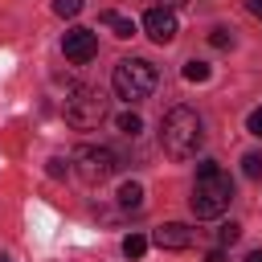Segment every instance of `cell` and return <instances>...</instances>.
Here are the masks:
<instances>
[{
	"mask_svg": "<svg viewBox=\"0 0 262 262\" xmlns=\"http://www.w3.org/2000/svg\"><path fill=\"white\" fill-rule=\"evenodd\" d=\"M205 143V123L192 106H172L160 119V147L172 160H192Z\"/></svg>",
	"mask_w": 262,
	"mask_h": 262,
	"instance_id": "cell-1",
	"label": "cell"
},
{
	"mask_svg": "<svg viewBox=\"0 0 262 262\" xmlns=\"http://www.w3.org/2000/svg\"><path fill=\"white\" fill-rule=\"evenodd\" d=\"M233 201V180L229 172L217 168V160H201L196 164V184H192V196H188V209L209 221V217H221Z\"/></svg>",
	"mask_w": 262,
	"mask_h": 262,
	"instance_id": "cell-2",
	"label": "cell"
},
{
	"mask_svg": "<svg viewBox=\"0 0 262 262\" xmlns=\"http://www.w3.org/2000/svg\"><path fill=\"white\" fill-rule=\"evenodd\" d=\"M111 82H115V94L131 106V102L151 98V90H156L160 74H156V66H151V61H143V57H123V61L115 66Z\"/></svg>",
	"mask_w": 262,
	"mask_h": 262,
	"instance_id": "cell-3",
	"label": "cell"
},
{
	"mask_svg": "<svg viewBox=\"0 0 262 262\" xmlns=\"http://www.w3.org/2000/svg\"><path fill=\"white\" fill-rule=\"evenodd\" d=\"M66 123L70 127H78V131H90V127H98L102 119H106V98H102V90H94V86H78V90H70L66 94Z\"/></svg>",
	"mask_w": 262,
	"mask_h": 262,
	"instance_id": "cell-4",
	"label": "cell"
},
{
	"mask_svg": "<svg viewBox=\"0 0 262 262\" xmlns=\"http://www.w3.org/2000/svg\"><path fill=\"white\" fill-rule=\"evenodd\" d=\"M74 172L86 180V184H102V180H111L115 176V168H119V156L111 151V147H102V143H82L78 151H74Z\"/></svg>",
	"mask_w": 262,
	"mask_h": 262,
	"instance_id": "cell-5",
	"label": "cell"
},
{
	"mask_svg": "<svg viewBox=\"0 0 262 262\" xmlns=\"http://www.w3.org/2000/svg\"><path fill=\"white\" fill-rule=\"evenodd\" d=\"M61 53H66V61L86 66V61L98 53V37H94L90 29H70V33L61 37Z\"/></svg>",
	"mask_w": 262,
	"mask_h": 262,
	"instance_id": "cell-6",
	"label": "cell"
},
{
	"mask_svg": "<svg viewBox=\"0 0 262 262\" xmlns=\"http://www.w3.org/2000/svg\"><path fill=\"white\" fill-rule=\"evenodd\" d=\"M143 29H147V37H151L156 45H168V41H176V16H172V8H147V16H143Z\"/></svg>",
	"mask_w": 262,
	"mask_h": 262,
	"instance_id": "cell-7",
	"label": "cell"
},
{
	"mask_svg": "<svg viewBox=\"0 0 262 262\" xmlns=\"http://www.w3.org/2000/svg\"><path fill=\"white\" fill-rule=\"evenodd\" d=\"M151 242H156L160 250H188V246H192V229L180 225V221H168V225H160V229L151 233Z\"/></svg>",
	"mask_w": 262,
	"mask_h": 262,
	"instance_id": "cell-8",
	"label": "cell"
},
{
	"mask_svg": "<svg viewBox=\"0 0 262 262\" xmlns=\"http://www.w3.org/2000/svg\"><path fill=\"white\" fill-rule=\"evenodd\" d=\"M98 20L115 33V37H135V20L131 16H123V12H115V8H106V12H98Z\"/></svg>",
	"mask_w": 262,
	"mask_h": 262,
	"instance_id": "cell-9",
	"label": "cell"
},
{
	"mask_svg": "<svg viewBox=\"0 0 262 262\" xmlns=\"http://www.w3.org/2000/svg\"><path fill=\"white\" fill-rule=\"evenodd\" d=\"M119 205H123V209H143V184L127 180V184L119 188Z\"/></svg>",
	"mask_w": 262,
	"mask_h": 262,
	"instance_id": "cell-10",
	"label": "cell"
},
{
	"mask_svg": "<svg viewBox=\"0 0 262 262\" xmlns=\"http://www.w3.org/2000/svg\"><path fill=\"white\" fill-rule=\"evenodd\" d=\"M119 131H123L127 139H135V135L143 131V119H139L135 111H123V115H119Z\"/></svg>",
	"mask_w": 262,
	"mask_h": 262,
	"instance_id": "cell-11",
	"label": "cell"
},
{
	"mask_svg": "<svg viewBox=\"0 0 262 262\" xmlns=\"http://www.w3.org/2000/svg\"><path fill=\"white\" fill-rule=\"evenodd\" d=\"M123 254H127V258H143V254H147V237H143V233H127V237H123Z\"/></svg>",
	"mask_w": 262,
	"mask_h": 262,
	"instance_id": "cell-12",
	"label": "cell"
},
{
	"mask_svg": "<svg viewBox=\"0 0 262 262\" xmlns=\"http://www.w3.org/2000/svg\"><path fill=\"white\" fill-rule=\"evenodd\" d=\"M184 78H188V82H209V78H213V70H209L205 61H196V57H192V61L184 66Z\"/></svg>",
	"mask_w": 262,
	"mask_h": 262,
	"instance_id": "cell-13",
	"label": "cell"
},
{
	"mask_svg": "<svg viewBox=\"0 0 262 262\" xmlns=\"http://www.w3.org/2000/svg\"><path fill=\"white\" fill-rule=\"evenodd\" d=\"M242 172H246L250 180H262V151H250V156H242Z\"/></svg>",
	"mask_w": 262,
	"mask_h": 262,
	"instance_id": "cell-14",
	"label": "cell"
},
{
	"mask_svg": "<svg viewBox=\"0 0 262 262\" xmlns=\"http://www.w3.org/2000/svg\"><path fill=\"white\" fill-rule=\"evenodd\" d=\"M237 237H242V225H233V221H229V225H221V229H217V242H221V246H233V242H237Z\"/></svg>",
	"mask_w": 262,
	"mask_h": 262,
	"instance_id": "cell-15",
	"label": "cell"
},
{
	"mask_svg": "<svg viewBox=\"0 0 262 262\" xmlns=\"http://www.w3.org/2000/svg\"><path fill=\"white\" fill-rule=\"evenodd\" d=\"M53 12L57 16H78L82 12V0H53Z\"/></svg>",
	"mask_w": 262,
	"mask_h": 262,
	"instance_id": "cell-16",
	"label": "cell"
},
{
	"mask_svg": "<svg viewBox=\"0 0 262 262\" xmlns=\"http://www.w3.org/2000/svg\"><path fill=\"white\" fill-rule=\"evenodd\" d=\"M209 41H213L217 49H229V45H233V33H229V29H213V33H209Z\"/></svg>",
	"mask_w": 262,
	"mask_h": 262,
	"instance_id": "cell-17",
	"label": "cell"
},
{
	"mask_svg": "<svg viewBox=\"0 0 262 262\" xmlns=\"http://www.w3.org/2000/svg\"><path fill=\"white\" fill-rule=\"evenodd\" d=\"M246 131L262 139V106H254V111H250V119H246Z\"/></svg>",
	"mask_w": 262,
	"mask_h": 262,
	"instance_id": "cell-18",
	"label": "cell"
},
{
	"mask_svg": "<svg viewBox=\"0 0 262 262\" xmlns=\"http://www.w3.org/2000/svg\"><path fill=\"white\" fill-rule=\"evenodd\" d=\"M66 172H70V164H66L61 156H53V160H49V176H66Z\"/></svg>",
	"mask_w": 262,
	"mask_h": 262,
	"instance_id": "cell-19",
	"label": "cell"
},
{
	"mask_svg": "<svg viewBox=\"0 0 262 262\" xmlns=\"http://www.w3.org/2000/svg\"><path fill=\"white\" fill-rule=\"evenodd\" d=\"M205 262H225V250H209V254H205Z\"/></svg>",
	"mask_w": 262,
	"mask_h": 262,
	"instance_id": "cell-20",
	"label": "cell"
},
{
	"mask_svg": "<svg viewBox=\"0 0 262 262\" xmlns=\"http://www.w3.org/2000/svg\"><path fill=\"white\" fill-rule=\"evenodd\" d=\"M246 8H250V12L258 16V20H262V0H246Z\"/></svg>",
	"mask_w": 262,
	"mask_h": 262,
	"instance_id": "cell-21",
	"label": "cell"
},
{
	"mask_svg": "<svg viewBox=\"0 0 262 262\" xmlns=\"http://www.w3.org/2000/svg\"><path fill=\"white\" fill-rule=\"evenodd\" d=\"M246 262H262V250H250V254H246Z\"/></svg>",
	"mask_w": 262,
	"mask_h": 262,
	"instance_id": "cell-22",
	"label": "cell"
},
{
	"mask_svg": "<svg viewBox=\"0 0 262 262\" xmlns=\"http://www.w3.org/2000/svg\"><path fill=\"white\" fill-rule=\"evenodd\" d=\"M176 4H184V0H160V8H176Z\"/></svg>",
	"mask_w": 262,
	"mask_h": 262,
	"instance_id": "cell-23",
	"label": "cell"
},
{
	"mask_svg": "<svg viewBox=\"0 0 262 262\" xmlns=\"http://www.w3.org/2000/svg\"><path fill=\"white\" fill-rule=\"evenodd\" d=\"M0 262H8V258H0Z\"/></svg>",
	"mask_w": 262,
	"mask_h": 262,
	"instance_id": "cell-24",
	"label": "cell"
}]
</instances>
